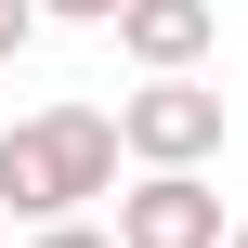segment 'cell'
<instances>
[{
    "label": "cell",
    "instance_id": "1",
    "mask_svg": "<svg viewBox=\"0 0 248 248\" xmlns=\"http://www.w3.org/2000/svg\"><path fill=\"white\" fill-rule=\"evenodd\" d=\"M118 118L105 105H39V118H13L0 131V209H26V222H65V209H92L105 183H118Z\"/></svg>",
    "mask_w": 248,
    "mask_h": 248
},
{
    "label": "cell",
    "instance_id": "2",
    "mask_svg": "<svg viewBox=\"0 0 248 248\" xmlns=\"http://www.w3.org/2000/svg\"><path fill=\"white\" fill-rule=\"evenodd\" d=\"M118 144L144 170H209L222 157V92L196 65H144V92H118Z\"/></svg>",
    "mask_w": 248,
    "mask_h": 248
},
{
    "label": "cell",
    "instance_id": "3",
    "mask_svg": "<svg viewBox=\"0 0 248 248\" xmlns=\"http://www.w3.org/2000/svg\"><path fill=\"white\" fill-rule=\"evenodd\" d=\"M118 248H222L209 170H144V183L118 196Z\"/></svg>",
    "mask_w": 248,
    "mask_h": 248
},
{
    "label": "cell",
    "instance_id": "4",
    "mask_svg": "<svg viewBox=\"0 0 248 248\" xmlns=\"http://www.w3.org/2000/svg\"><path fill=\"white\" fill-rule=\"evenodd\" d=\"M209 39H222L209 0H118V52L131 65H209Z\"/></svg>",
    "mask_w": 248,
    "mask_h": 248
},
{
    "label": "cell",
    "instance_id": "5",
    "mask_svg": "<svg viewBox=\"0 0 248 248\" xmlns=\"http://www.w3.org/2000/svg\"><path fill=\"white\" fill-rule=\"evenodd\" d=\"M39 26H52V13H39V0H0V65H13V52H26V39H39Z\"/></svg>",
    "mask_w": 248,
    "mask_h": 248
},
{
    "label": "cell",
    "instance_id": "6",
    "mask_svg": "<svg viewBox=\"0 0 248 248\" xmlns=\"http://www.w3.org/2000/svg\"><path fill=\"white\" fill-rule=\"evenodd\" d=\"M52 26H118V0H39Z\"/></svg>",
    "mask_w": 248,
    "mask_h": 248
},
{
    "label": "cell",
    "instance_id": "7",
    "mask_svg": "<svg viewBox=\"0 0 248 248\" xmlns=\"http://www.w3.org/2000/svg\"><path fill=\"white\" fill-rule=\"evenodd\" d=\"M39 248H118V235H92V222L65 209V222H39Z\"/></svg>",
    "mask_w": 248,
    "mask_h": 248
},
{
    "label": "cell",
    "instance_id": "8",
    "mask_svg": "<svg viewBox=\"0 0 248 248\" xmlns=\"http://www.w3.org/2000/svg\"><path fill=\"white\" fill-rule=\"evenodd\" d=\"M222 248H248V222H235V235H222Z\"/></svg>",
    "mask_w": 248,
    "mask_h": 248
},
{
    "label": "cell",
    "instance_id": "9",
    "mask_svg": "<svg viewBox=\"0 0 248 248\" xmlns=\"http://www.w3.org/2000/svg\"><path fill=\"white\" fill-rule=\"evenodd\" d=\"M0 235H13V209H0Z\"/></svg>",
    "mask_w": 248,
    "mask_h": 248
}]
</instances>
